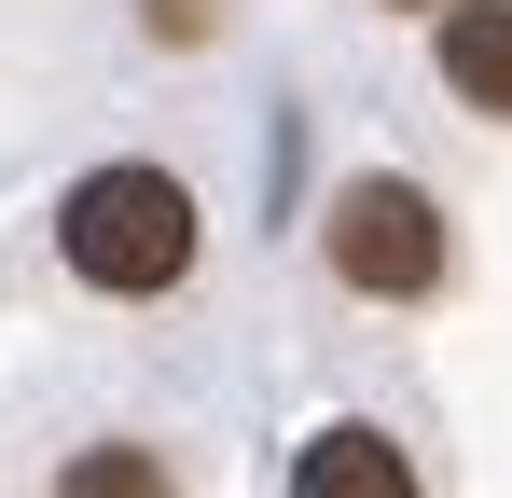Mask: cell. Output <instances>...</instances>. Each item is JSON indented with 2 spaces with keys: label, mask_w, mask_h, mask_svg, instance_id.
Returning a JSON list of instances; mask_svg holds the SVG:
<instances>
[{
  "label": "cell",
  "mask_w": 512,
  "mask_h": 498,
  "mask_svg": "<svg viewBox=\"0 0 512 498\" xmlns=\"http://www.w3.org/2000/svg\"><path fill=\"white\" fill-rule=\"evenodd\" d=\"M42 498H180V471L153 457V443H125V429H111V443H70Z\"/></svg>",
  "instance_id": "5b68a950"
},
{
  "label": "cell",
  "mask_w": 512,
  "mask_h": 498,
  "mask_svg": "<svg viewBox=\"0 0 512 498\" xmlns=\"http://www.w3.org/2000/svg\"><path fill=\"white\" fill-rule=\"evenodd\" d=\"M277 498H416V457H402V429H374V415H319V429L291 443V485Z\"/></svg>",
  "instance_id": "3957f363"
},
{
  "label": "cell",
  "mask_w": 512,
  "mask_h": 498,
  "mask_svg": "<svg viewBox=\"0 0 512 498\" xmlns=\"http://www.w3.org/2000/svg\"><path fill=\"white\" fill-rule=\"evenodd\" d=\"M388 14H443V0H388Z\"/></svg>",
  "instance_id": "52a82bcc"
},
{
  "label": "cell",
  "mask_w": 512,
  "mask_h": 498,
  "mask_svg": "<svg viewBox=\"0 0 512 498\" xmlns=\"http://www.w3.org/2000/svg\"><path fill=\"white\" fill-rule=\"evenodd\" d=\"M222 14H236V0H139V28H153L167 56H194V42H222Z\"/></svg>",
  "instance_id": "8992f818"
},
{
  "label": "cell",
  "mask_w": 512,
  "mask_h": 498,
  "mask_svg": "<svg viewBox=\"0 0 512 498\" xmlns=\"http://www.w3.org/2000/svg\"><path fill=\"white\" fill-rule=\"evenodd\" d=\"M319 249H333V277L360 291V305H429V291H443V263H457L443 208H429L402 166H360V180H333Z\"/></svg>",
  "instance_id": "7a4b0ae2"
},
{
  "label": "cell",
  "mask_w": 512,
  "mask_h": 498,
  "mask_svg": "<svg viewBox=\"0 0 512 498\" xmlns=\"http://www.w3.org/2000/svg\"><path fill=\"white\" fill-rule=\"evenodd\" d=\"M194 249H208V208H194V180L153 166V153H111V166H84V180L56 194V263H70L84 291H111V305L180 291Z\"/></svg>",
  "instance_id": "6da1fadb"
},
{
  "label": "cell",
  "mask_w": 512,
  "mask_h": 498,
  "mask_svg": "<svg viewBox=\"0 0 512 498\" xmlns=\"http://www.w3.org/2000/svg\"><path fill=\"white\" fill-rule=\"evenodd\" d=\"M443 83L485 125H512V0H443Z\"/></svg>",
  "instance_id": "277c9868"
}]
</instances>
